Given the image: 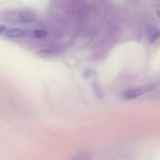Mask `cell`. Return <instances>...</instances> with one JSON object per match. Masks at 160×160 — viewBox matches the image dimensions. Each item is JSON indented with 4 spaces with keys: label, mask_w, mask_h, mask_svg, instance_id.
I'll return each instance as SVG.
<instances>
[{
    "label": "cell",
    "mask_w": 160,
    "mask_h": 160,
    "mask_svg": "<svg viewBox=\"0 0 160 160\" xmlns=\"http://www.w3.org/2000/svg\"><path fill=\"white\" fill-rule=\"evenodd\" d=\"M153 88H154V86L153 85H148V86L140 87L138 88L127 91L123 93L122 98L125 100L135 99L137 97L143 95L144 93H147L148 92L152 90Z\"/></svg>",
    "instance_id": "1"
},
{
    "label": "cell",
    "mask_w": 160,
    "mask_h": 160,
    "mask_svg": "<svg viewBox=\"0 0 160 160\" xmlns=\"http://www.w3.org/2000/svg\"><path fill=\"white\" fill-rule=\"evenodd\" d=\"M37 15L35 13L31 11H22L18 13L17 16V19L21 23H30L35 21Z\"/></svg>",
    "instance_id": "2"
},
{
    "label": "cell",
    "mask_w": 160,
    "mask_h": 160,
    "mask_svg": "<svg viewBox=\"0 0 160 160\" xmlns=\"http://www.w3.org/2000/svg\"><path fill=\"white\" fill-rule=\"evenodd\" d=\"M28 32L22 29H12L7 30L5 34L7 37L11 38H20L27 35Z\"/></svg>",
    "instance_id": "3"
},
{
    "label": "cell",
    "mask_w": 160,
    "mask_h": 160,
    "mask_svg": "<svg viewBox=\"0 0 160 160\" xmlns=\"http://www.w3.org/2000/svg\"><path fill=\"white\" fill-rule=\"evenodd\" d=\"M71 160H92V155L87 151H80L77 152Z\"/></svg>",
    "instance_id": "4"
},
{
    "label": "cell",
    "mask_w": 160,
    "mask_h": 160,
    "mask_svg": "<svg viewBox=\"0 0 160 160\" xmlns=\"http://www.w3.org/2000/svg\"><path fill=\"white\" fill-rule=\"evenodd\" d=\"M48 32L44 29L34 30L32 32L31 36L34 39H43L45 38L48 36Z\"/></svg>",
    "instance_id": "5"
},
{
    "label": "cell",
    "mask_w": 160,
    "mask_h": 160,
    "mask_svg": "<svg viewBox=\"0 0 160 160\" xmlns=\"http://www.w3.org/2000/svg\"><path fill=\"white\" fill-rule=\"evenodd\" d=\"M57 52V50L56 49L46 48L38 50L37 52V54L38 56L41 57H46Z\"/></svg>",
    "instance_id": "6"
},
{
    "label": "cell",
    "mask_w": 160,
    "mask_h": 160,
    "mask_svg": "<svg viewBox=\"0 0 160 160\" xmlns=\"http://www.w3.org/2000/svg\"><path fill=\"white\" fill-rule=\"evenodd\" d=\"M92 87H93L94 92H95V93L97 94L98 98L100 99H102L104 97V94L102 89L100 88L99 84L96 83V82H94L92 84Z\"/></svg>",
    "instance_id": "7"
},
{
    "label": "cell",
    "mask_w": 160,
    "mask_h": 160,
    "mask_svg": "<svg viewBox=\"0 0 160 160\" xmlns=\"http://www.w3.org/2000/svg\"><path fill=\"white\" fill-rule=\"evenodd\" d=\"M150 33V41L151 42H153L154 41H156L159 37L160 33H159V31H151Z\"/></svg>",
    "instance_id": "8"
},
{
    "label": "cell",
    "mask_w": 160,
    "mask_h": 160,
    "mask_svg": "<svg viewBox=\"0 0 160 160\" xmlns=\"http://www.w3.org/2000/svg\"><path fill=\"white\" fill-rule=\"evenodd\" d=\"M7 31V28L5 26L0 24V34H5Z\"/></svg>",
    "instance_id": "9"
}]
</instances>
